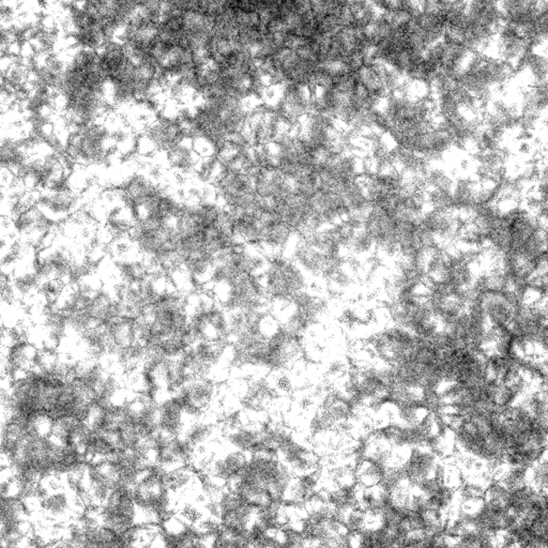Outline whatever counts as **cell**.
Masks as SVG:
<instances>
[{
    "label": "cell",
    "mask_w": 548,
    "mask_h": 548,
    "mask_svg": "<svg viewBox=\"0 0 548 548\" xmlns=\"http://www.w3.org/2000/svg\"><path fill=\"white\" fill-rule=\"evenodd\" d=\"M258 509L248 503L242 502L236 508L225 511L217 516L219 525L225 528L237 531H248L255 524Z\"/></svg>",
    "instance_id": "3"
},
{
    "label": "cell",
    "mask_w": 548,
    "mask_h": 548,
    "mask_svg": "<svg viewBox=\"0 0 548 548\" xmlns=\"http://www.w3.org/2000/svg\"><path fill=\"white\" fill-rule=\"evenodd\" d=\"M250 453L244 452L238 449L233 448L225 444L223 439V444L219 447L210 458L207 467L204 472L209 474L211 477L222 480L226 483L229 478L233 477L241 468L246 465L248 462Z\"/></svg>",
    "instance_id": "2"
},
{
    "label": "cell",
    "mask_w": 548,
    "mask_h": 548,
    "mask_svg": "<svg viewBox=\"0 0 548 548\" xmlns=\"http://www.w3.org/2000/svg\"><path fill=\"white\" fill-rule=\"evenodd\" d=\"M262 277L270 312L283 308L297 293L310 287L308 275L287 254L269 256Z\"/></svg>",
    "instance_id": "1"
}]
</instances>
